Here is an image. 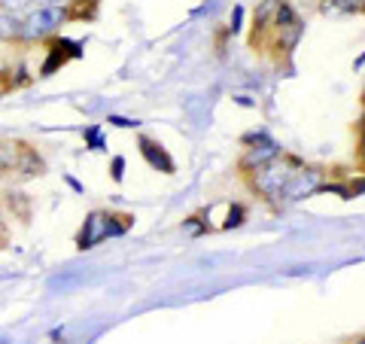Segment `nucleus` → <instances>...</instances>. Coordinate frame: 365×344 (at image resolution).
Listing matches in <instances>:
<instances>
[{"label": "nucleus", "instance_id": "f257e3e1", "mask_svg": "<svg viewBox=\"0 0 365 344\" xmlns=\"http://www.w3.org/2000/svg\"><path fill=\"white\" fill-rule=\"evenodd\" d=\"M71 19V6L67 4H49L28 9L21 16V43H40L46 37H52L55 31H61V25Z\"/></svg>", "mask_w": 365, "mask_h": 344}, {"label": "nucleus", "instance_id": "f03ea898", "mask_svg": "<svg viewBox=\"0 0 365 344\" xmlns=\"http://www.w3.org/2000/svg\"><path fill=\"white\" fill-rule=\"evenodd\" d=\"M302 162L292 156H277L271 158L268 165H262L253 171V189L262 195V198H271V201H280L283 189H287L289 177L295 174V168H299Z\"/></svg>", "mask_w": 365, "mask_h": 344}, {"label": "nucleus", "instance_id": "7ed1b4c3", "mask_svg": "<svg viewBox=\"0 0 365 344\" xmlns=\"http://www.w3.org/2000/svg\"><path fill=\"white\" fill-rule=\"evenodd\" d=\"M323 186H326L323 171H319V168L299 165V168H295V174L289 177L287 189H283L280 201H302V198H307V195H317V192L323 189Z\"/></svg>", "mask_w": 365, "mask_h": 344}, {"label": "nucleus", "instance_id": "20e7f679", "mask_svg": "<svg viewBox=\"0 0 365 344\" xmlns=\"http://www.w3.org/2000/svg\"><path fill=\"white\" fill-rule=\"evenodd\" d=\"M274 28H277V34H280V43L287 46H295V40L302 37V31H304V25H302V19L295 16V9L287 4V0H280V6H277V13H274Z\"/></svg>", "mask_w": 365, "mask_h": 344}, {"label": "nucleus", "instance_id": "39448f33", "mask_svg": "<svg viewBox=\"0 0 365 344\" xmlns=\"http://www.w3.org/2000/svg\"><path fill=\"white\" fill-rule=\"evenodd\" d=\"M107 235H113V226H110V216L107 213H91L86 220V228L79 235V247H95L98 241H104Z\"/></svg>", "mask_w": 365, "mask_h": 344}, {"label": "nucleus", "instance_id": "423d86ee", "mask_svg": "<svg viewBox=\"0 0 365 344\" xmlns=\"http://www.w3.org/2000/svg\"><path fill=\"white\" fill-rule=\"evenodd\" d=\"M280 156V146L274 141H262V146H247V153L241 158V171H256L262 165H268L271 158Z\"/></svg>", "mask_w": 365, "mask_h": 344}, {"label": "nucleus", "instance_id": "0eeeda50", "mask_svg": "<svg viewBox=\"0 0 365 344\" xmlns=\"http://www.w3.org/2000/svg\"><path fill=\"white\" fill-rule=\"evenodd\" d=\"M140 153H143L146 162L153 168H158L162 174H174V162H170V156L162 150V143L150 141V137H140Z\"/></svg>", "mask_w": 365, "mask_h": 344}, {"label": "nucleus", "instance_id": "6e6552de", "mask_svg": "<svg viewBox=\"0 0 365 344\" xmlns=\"http://www.w3.org/2000/svg\"><path fill=\"white\" fill-rule=\"evenodd\" d=\"M21 16L25 13H4L0 9V43H21Z\"/></svg>", "mask_w": 365, "mask_h": 344}, {"label": "nucleus", "instance_id": "1a4fd4ad", "mask_svg": "<svg viewBox=\"0 0 365 344\" xmlns=\"http://www.w3.org/2000/svg\"><path fill=\"white\" fill-rule=\"evenodd\" d=\"M277 6H280V0H262V6L256 9V21H253V37L268 28V19H274Z\"/></svg>", "mask_w": 365, "mask_h": 344}, {"label": "nucleus", "instance_id": "9d476101", "mask_svg": "<svg viewBox=\"0 0 365 344\" xmlns=\"http://www.w3.org/2000/svg\"><path fill=\"white\" fill-rule=\"evenodd\" d=\"M34 4H37V0H0V9H4V13H28Z\"/></svg>", "mask_w": 365, "mask_h": 344}, {"label": "nucleus", "instance_id": "9b49d317", "mask_svg": "<svg viewBox=\"0 0 365 344\" xmlns=\"http://www.w3.org/2000/svg\"><path fill=\"white\" fill-rule=\"evenodd\" d=\"M341 9H347V13H362L365 9V0H338Z\"/></svg>", "mask_w": 365, "mask_h": 344}, {"label": "nucleus", "instance_id": "f8f14e48", "mask_svg": "<svg viewBox=\"0 0 365 344\" xmlns=\"http://www.w3.org/2000/svg\"><path fill=\"white\" fill-rule=\"evenodd\" d=\"M359 158L365 162V128H362V137H359Z\"/></svg>", "mask_w": 365, "mask_h": 344}, {"label": "nucleus", "instance_id": "ddd939ff", "mask_svg": "<svg viewBox=\"0 0 365 344\" xmlns=\"http://www.w3.org/2000/svg\"><path fill=\"white\" fill-rule=\"evenodd\" d=\"M49 4H71V0H37V6H49Z\"/></svg>", "mask_w": 365, "mask_h": 344}, {"label": "nucleus", "instance_id": "4468645a", "mask_svg": "<svg viewBox=\"0 0 365 344\" xmlns=\"http://www.w3.org/2000/svg\"><path fill=\"white\" fill-rule=\"evenodd\" d=\"M362 101H365V91H362Z\"/></svg>", "mask_w": 365, "mask_h": 344}, {"label": "nucleus", "instance_id": "2eb2a0df", "mask_svg": "<svg viewBox=\"0 0 365 344\" xmlns=\"http://www.w3.org/2000/svg\"><path fill=\"white\" fill-rule=\"evenodd\" d=\"M359 344H365V341H359Z\"/></svg>", "mask_w": 365, "mask_h": 344}]
</instances>
